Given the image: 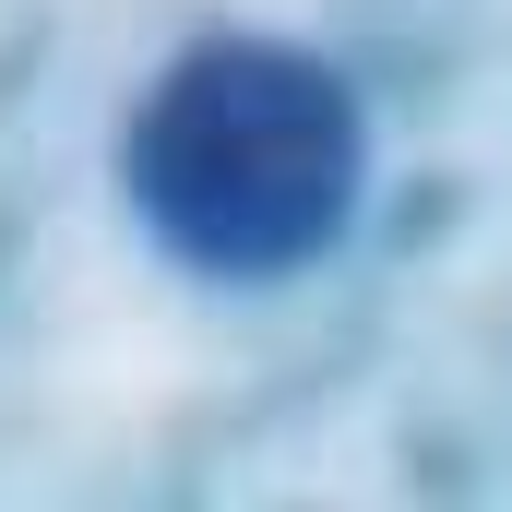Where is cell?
Returning a JSON list of instances; mask_svg holds the SVG:
<instances>
[{
  "label": "cell",
  "mask_w": 512,
  "mask_h": 512,
  "mask_svg": "<svg viewBox=\"0 0 512 512\" xmlns=\"http://www.w3.org/2000/svg\"><path fill=\"white\" fill-rule=\"evenodd\" d=\"M131 227L203 286H286L370 203V108L322 48L203 36L120 120Z\"/></svg>",
  "instance_id": "1"
}]
</instances>
